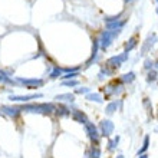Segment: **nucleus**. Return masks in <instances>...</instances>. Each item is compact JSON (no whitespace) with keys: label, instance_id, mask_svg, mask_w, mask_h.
I'll return each mask as SVG.
<instances>
[{"label":"nucleus","instance_id":"1","mask_svg":"<svg viewBox=\"0 0 158 158\" xmlns=\"http://www.w3.org/2000/svg\"><path fill=\"white\" fill-rule=\"evenodd\" d=\"M117 35H118V30H112V32H105L104 36H102V42H101V46H102V49H106V48L111 45L112 39L115 38Z\"/></svg>","mask_w":158,"mask_h":158},{"label":"nucleus","instance_id":"2","mask_svg":"<svg viewBox=\"0 0 158 158\" xmlns=\"http://www.w3.org/2000/svg\"><path fill=\"white\" fill-rule=\"evenodd\" d=\"M101 129H102V134L104 135H111L114 131V125L111 121H102L101 122Z\"/></svg>","mask_w":158,"mask_h":158},{"label":"nucleus","instance_id":"3","mask_svg":"<svg viewBox=\"0 0 158 158\" xmlns=\"http://www.w3.org/2000/svg\"><path fill=\"white\" fill-rule=\"evenodd\" d=\"M85 128H86V132L89 134V137H91L95 142H98V138L99 137H98V131H96L95 127H94L91 122H86V124H85Z\"/></svg>","mask_w":158,"mask_h":158},{"label":"nucleus","instance_id":"4","mask_svg":"<svg viewBox=\"0 0 158 158\" xmlns=\"http://www.w3.org/2000/svg\"><path fill=\"white\" fill-rule=\"evenodd\" d=\"M19 82L25 83V85H27L29 88L42 86V85H43V81H42V79H19Z\"/></svg>","mask_w":158,"mask_h":158},{"label":"nucleus","instance_id":"5","mask_svg":"<svg viewBox=\"0 0 158 158\" xmlns=\"http://www.w3.org/2000/svg\"><path fill=\"white\" fill-rule=\"evenodd\" d=\"M2 111L6 112L10 117H17L20 112V108H15V106H2Z\"/></svg>","mask_w":158,"mask_h":158},{"label":"nucleus","instance_id":"6","mask_svg":"<svg viewBox=\"0 0 158 158\" xmlns=\"http://www.w3.org/2000/svg\"><path fill=\"white\" fill-rule=\"evenodd\" d=\"M36 98H42V94H36V95H26V96H10L12 101H29V99H36Z\"/></svg>","mask_w":158,"mask_h":158},{"label":"nucleus","instance_id":"7","mask_svg":"<svg viewBox=\"0 0 158 158\" xmlns=\"http://www.w3.org/2000/svg\"><path fill=\"white\" fill-rule=\"evenodd\" d=\"M127 59V53H124V55H121V56H115V58H111L109 59V63H115L114 66H119V63L122 62V60H125Z\"/></svg>","mask_w":158,"mask_h":158},{"label":"nucleus","instance_id":"8","mask_svg":"<svg viewBox=\"0 0 158 158\" xmlns=\"http://www.w3.org/2000/svg\"><path fill=\"white\" fill-rule=\"evenodd\" d=\"M56 99L58 101H73L75 99V95H72V94H62V95H58L56 96Z\"/></svg>","mask_w":158,"mask_h":158},{"label":"nucleus","instance_id":"9","mask_svg":"<svg viewBox=\"0 0 158 158\" xmlns=\"http://www.w3.org/2000/svg\"><path fill=\"white\" fill-rule=\"evenodd\" d=\"M73 118H75V119H78V121H81V122H83V124H86V122H88L86 117H85L82 112H79V111H73Z\"/></svg>","mask_w":158,"mask_h":158},{"label":"nucleus","instance_id":"10","mask_svg":"<svg viewBox=\"0 0 158 158\" xmlns=\"http://www.w3.org/2000/svg\"><path fill=\"white\" fill-rule=\"evenodd\" d=\"M99 155H101V150L98 148V147H94L92 148V152H91V158H99Z\"/></svg>","mask_w":158,"mask_h":158},{"label":"nucleus","instance_id":"11","mask_svg":"<svg viewBox=\"0 0 158 158\" xmlns=\"http://www.w3.org/2000/svg\"><path fill=\"white\" fill-rule=\"evenodd\" d=\"M89 101H96V102H102V99H101V96L98 95V94H91V95L86 96Z\"/></svg>","mask_w":158,"mask_h":158},{"label":"nucleus","instance_id":"12","mask_svg":"<svg viewBox=\"0 0 158 158\" xmlns=\"http://www.w3.org/2000/svg\"><path fill=\"white\" fill-rule=\"evenodd\" d=\"M117 106H118L117 102H112V104H109V105H108V108H106V112H108V114H112V112H114V109H117Z\"/></svg>","mask_w":158,"mask_h":158},{"label":"nucleus","instance_id":"13","mask_svg":"<svg viewBox=\"0 0 158 158\" xmlns=\"http://www.w3.org/2000/svg\"><path fill=\"white\" fill-rule=\"evenodd\" d=\"M58 114H60V115H68V114H69V111H68V108H65V106H59V108H58Z\"/></svg>","mask_w":158,"mask_h":158},{"label":"nucleus","instance_id":"14","mask_svg":"<svg viewBox=\"0 0 158 158\" xmlns=\"http://www.w3.org/2000/svg\"><path fill=\"white\" fill-rule=\"evenodd\" d=\"M59 75H60V69H59V68H55L53 72L50 73V78H58Z\"/></svg>","mask_w":158,"mask_h":158},{"label":"nucleus","instance_id":"15","mask_svg":"<svg viewBox=\"0 0 158 158\" xmlns=\"http://www.w3.org/2000/svg\"><path fill=\"white\" fill-rule=\"evenodd\" d=\"M63 85H66V86H76V85H78V81H65Z\"/></svg>","mask_w":158,"mask_h":158},{"label":"nucleus","instance_id":"16","mask_svg":"<svg viewBox=\"0 0 158 158\" xmlns=\"http://www.w3.org/2000/svg\"><path fill=\"white\" fill-rule=\"evenodd\" d=\"M148 141H150V138L145 137V141H144V147H142L141 150H139V152H144V151H145L147 148H148ZM139 152H138V154H139Z\"/></svg>","mask_w":158,"mask_h":158},{"label":"nucleus","instance_id":"17","mask_svg":"<svg viewBox=\"0 0 158 158\" xmlns=\"http://www.w3.org/2000/svg\"><path fill=\"white\" fill-rule=\"evenodd\" d=\"M135 45H137V40H135V39H131V43H129V45L127 46V53H128V50H131Z\"/></svg>","mask_w":158,"mask_h":158},{"label":"nucleus","instance_id":"18","mask_svg":"<svg viewBox=\"0 0 158 158\" xmlns=\"http://www.w3.org/2000/svg\"><path fill=\"white\" fill-rule=\"evenodd\" d=\"M75 76H78V73H68V75H65L63 78H65V79H69V81H71V79L75 78Z\"/></svg>","mask_w":158,"mask_h":158},{"label":"nucleus","instance_id":"19","mask_svg":"<svg viewBox=\"0 0 158 158\" xmlns=\"http://www.w3.org/2000/svg\"><path fill=\"white\" fill-rule=\"evenodd\" d=\"M134 79V73H128V75H125L124 81H132Z\"/></svg>","mask_w":158,"mask_h":158},{"label":"nucleus","instance_id":"20","mask_svg":"<svg viewBox=\"0 0 158 158\" xmlns=\"http://www.w3.org/2000/svg\"><path fill=\"white\" fill-rule=\"evenodd\" d=\"M85 92H88L86 88H82V89L79 88V89H76V94H85Z\"/></svg>","mask_w":158,"mask_h":158},{"label":"nucleus","instance_id":"21","mask_svg":"<svg viewBox=\"0 0 158 158\" xmlns=\"http://www.w3.org/2000/svg\"><path fill=\"white\" fill-rule=\"evenodd\" d=\"M155 76H157V73H155V72L150 73V75H148V81H152V79H155Z\"/></svg>","mask_w":158,"mask_h":158},{"label":"nucleus","instance_id":"22","mask_svg":"<svg viewBox=\"0 0 158 158\" xmlns=\"http://www.w3.org/2000/svg\"><path fill=\"white\" fill-rule=\"evenodd\" d=\"M141 158H148V155H142V157Z\"/></svg>","mask_w":158,"mask_h":158},{"label":"nucleus","instance_id":"23","mask_svg":"<svg viewBox=\"0 0 158 158\" xmlns=\"http://www.w3.org/2000/svg\"><path fill=\"white\" fill-rule=\"evenodd\" d=\"M117 158H124V155H118V157Z\"/></svg>","mask_w":158,"mask_h":158},{"label":"nucleus","instance_id":"24","mask_svg":"<svg viewBox=\"0 0 158 158\" xmlns=\"http://www.w3.org/2000/svg\"><path fill=\"white\" fill-rule=\"evenodd\" d=\"M157 12H158V10H157Z\"/></svg>","mask_w":158,"mask_h":158}]
</instances>
